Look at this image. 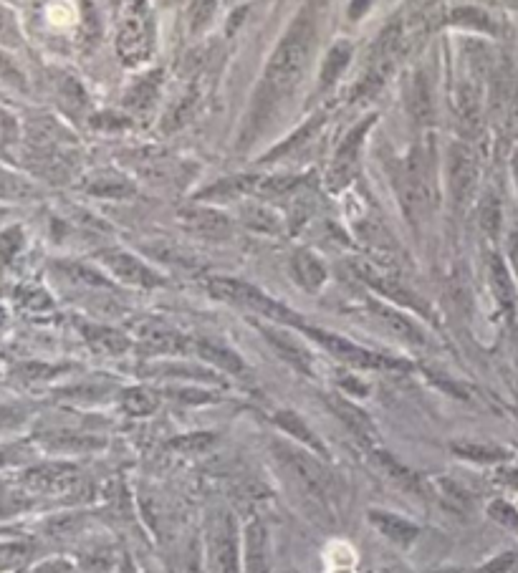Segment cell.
Returning <instances> with one entry per match:
<instances>
[{
	"label": "cell",
	"instance_id": "9",
	"mask_svg": "<svg viewBox=\"0 0 518 573\" xmlns=\"http://www.w3.org/2000/svg\"><path fill=\"white\" fill-rule=\"evenodd\" d=\"M478 177H481V167H478L476 152L460 142L453 144L448 149V190L455 207L470 205L478 192Z\"/></svg>",
	"mask_w": 518,
	"mask_h": 573
},
{
	"label": "cell",
	"instance_id": "19",
	"mask_svg": "<svg viewBox=\"0 0 518 573\" xmlns=\"http://www.w3.org/2000/svg\"><path fill=\"white\" fill-rule=\"evenodd\" d=\"M329 407L334 409V414L347 425V430L352 432L359 442L374 445V440H377V427H374V422L369 420V414L364 412V409H359L357 404H352L344 397H329Z\"/></svg>",
	"mask_w": 518,
	"mask_h": 573
},
{
	"label": "cell",
	"instance_id": "51",
	"mask_svg": "<svg viewBox=\"0 0 518 573\" xmlns=\"http://www.w3.org/2000/svg\"><path fill=\"white\" fill-rule=\"evenodd\" d=\"M31 573H74V563L66 561V558H49V561L33 566Z\"/></svg>",
	"mask_w": 518,
	"mask_h": 573
},
{
	"label": "cell",
	"instance_id": "1",
	"mask_svg": "<svg viewBox=\"0 0 518 573\" xmlns=\"http://www.w3.org/2000/svg\"><path fill=\"white\" fill-rule=\"evenodd\" d=\"M316 43V11L314 6H306L284 38L278 41L276 51L271 54V61L266 66V91L273 99H284L299 86L306 66H309L311 54H314Z\"/></svg>",
	"mask_w": 518,
	"mask_h": 573
},
{
	"label": "cell",
	"instance_id": "30",
	"mask_svg": "<svg viewBox=\"0 0 518 573\" xmlns=\"http://www.w3.org/2000/svg\"><path fill=\"white\" fill-rule=\"evenodd\" d=\"M450 450L458 457L478 465H496V462L508 460V450L503 447L491 445V442H473V440H455L450 442Z\"/></svg>",
	"mask_w": 518,
	"mask_h": 573
},
{
	"label": "cell",
	"instance_id": "28",
	"mask_svg": "<svg viewBox=\"0 0 518 573\" xmlns=\"http://www.w3.org/2000/svg\"><path fill=\"white\" fill-rule=\"evenodd\" d=\"M273 425H276L281 432H286V435L294 437V440L301 442V445H304V447H309V450L314 452V455L326 457L324 442H321L319 437H316V432L311 430V427L306 425V422L301 420V417L296 412H291V409H281V412L273 414Z\"/></svg>",
	"mask_w": 518,
	"mask_h": 573
},
{
	"label": "cell",
	"instance_id": "12",
	"mask_svg": "<svg viewBox=\"0 0 518 573\" xmlns=\"http://www.w3.org/2000/svg\"><path fill=\"white\" fill-rule=\"evenodd\" d=\"M152 54L150 21L139 13H132L122 21L117 33V56L124 66H139Z\"/></svg>",
	"mask_w": 518,
	"mask_h": 573
},
{
	"label": "cell",
	"instance_id": "39",
	"mask_svg": "<svg viewBox=\"0 0 518 573\" xmlns=\"http://www.w3.org/2000/svg\"><path fill=\"white\" fill-rule=\"evenodd\" d=\"M56 91H59L64 107L71 109V112H81V109L86 107V94L74 76L61 74L59 79H56Z\"/></svg>",
	"mask_w": 518,
	"mask_h": 573
},
{
	"label": "cell",
	"instance_id": "8",
	"mask_svg": "<svg viewBox=\"0 0 518 573\" xmlns=\"http://www.w3.org/2000/svg\"><path fill=\"white\" fill-rule=\"evenodd\" d=\"M352 268L359 276V281L367 283L374 293H380L382 298L397 303V306L410 308V311H417V314L433 319V311H430L428 303L422 301L415 291H410V288H407L397 276H392V273L387 271H380V268L367 263V260H354Z\"/></svg>",
	"mask_w": 518,
	"mask_h": 573
},
{
	"label": "cell",
	"instance_id": "11",
	"mask_svg": "<svg viewBox=\"0 0 518 573\" xmlns=\"http://www.w3.org/2000/svg\"><path fill=\"white\" fill-rule=\"evenodd\" d=\"M99 260H102V266L107 268L117 281L127 283V286L157 288L165 283V278H162L160 273L152 271L145 260H139L137 255L127 253V250H102Z\"/></svg>",
	"mask_w": 518,
	"mask_h": 573
},
{
	"label": "cell",
	"instance_id": "7",
	"mask_svg": "<svg viewBox=\"0 0 518 573\" xmlns=\"http://www.w3.org/2000/svg\"><path fill=\"white\" fill-rule=\"evenodd\" d=\"M208 568L210 573H241V548L233 515L220 510L208 526Z\"/></svg>",
	"mask_w": 518,
	"mask_h": 573
},
{
	"label": "cell",
	"instance_id": "60",
	"mask_svg": "<svg viewBox=\"0 0 518 573\" xmlns=\"http://www.w3.org/2000/svg\"><path fill=\"white\" fill-rule=\"evenodd\" d=\"M516 412H518V394H516Z\"/></svg>",
	"mask_w": 518,
	"mask_h": 573
},
{
	"label": "cell",
	"instance_id": "24",
	"mask_svg": "<svg viewBox=\"0 0 518 573\" xmlns=\"http://www.w3.org/2000/svg\"><path fill=\"white\" fill-rule=\"evenodd\" d=\"M81 336H84L86 344L97 351V354H107V356H119L132 346L127 334L99 324H81Z\"/></svg>",
	"mask_w": 518,
	"mask_h": 573
},
{
	"label": "cell",
	"instance_id": "46",
	"mask_svg": "<svg viewBox=\"0 0 518 573\" xmlns=\"http://www.w3.org/2000/svg\"><path fill=\"white\" fill-rule=\"evenodd\" d=\"M213 442H215V437L210 435V432H195V435L177 437V440L170 442V447H172V450L190 452V455H195V452L208 450V447L213 445Z\"/></svg>",
	"mask_w": 518,
	"mask_h": 573
},
{
	"label": "cell",
	"instance_id": "48",
	"mask_svg": "<svg viewBox=\"0 0 518 573\" xmlns=\"http://www.w3.org/2000/svg\"><path fill=\"white\" fill-rule=\"evenodd\" d=\"M28 450L23 445H16V442H0V473L8 470V467H18L26 465L28 462Z\"/></svg>",
	"mask_w": 518,
	"mask_h": 573
},
{
	"label": "cell",
	"instance_id": "34",
	"mask_svg": "<svg viewBox=\"0 0 518 573\" xmlns=\"http://www.w3.org/2000/svg\"><path fill=\"white\" fill-rule=\"evenodd\" d=\"M38 195V187L28 177L0 165V197L3 200H31Z\"/></svg>",
	"mask_w": 518,
	"mask_h": 573
},
{
	"label": "cell",
	"instance_id": "10",
	"mask_svg": "<svg viewBox=\"0 0 518 573\" xmlns=\"http://www.w3.org/2000/svg\"><path fill=\"white\" fill-rule=\"evenodd\" d=\"M372 124L374 117H369L364 124H357V127L344 137V142L339 144L332 165H329V172H326V185H329V190H344V187L357 177L364 137H367V132L372 129Z\"/></svg>",
	"mask_w": 518,
	"mask_h": 573
},
{
	"label": "cell",
	"instance_id": "42",
	"mask_svg": "<svg viewBox=\"0 0 518 573\" xmlns=\"http://www.w3.org/2000/svg\"><path fill=\"white\" fill-rule=\"evenodd\" d=\"M28 553H31V548H28L26 543L0 541V573L13 571V568L23 566V563H26V558H28Z\"/></svg>",
	"mask_w": 518,
	"mask_h": 573
},
{
	"label": "cell",
	"instance_id": "40",
	"mask_svg": "<svg viewBox=\"0 0 518 573\" xmlns=\"http://www.w3.org/2000/svg\"><path fill=\"white\" fill-rule=\"evenodd\" d=\"M198 99L200 94L195 89L187 91L185 96H182V101L177 104L175 109H172L170 114H167V122H165V132H172V129L182 127L185 122H190V117L195 114V109H198Z\"/></svg>",
	"mask_w": 518,
	"mask_h": 573
},
{
	"label": "cell",
	"instance_id": "41",
	"mask_svg": "<svg viewBox=\"0 0 518 573\" xmlns=\"http://www.w3.org/2000/svg\"><path fill=\"white\" fill-rule=\"evenodd\" d=\"M0 46L3 48H18L23 46V33L18 26L16 16L0 3Z\"/></svg>",
	"mask_w": 518,
	"mask_h": 573
},
{
	"label": "cell",
	"instance_id": "37",
	"mask_svg": "<svg viewBox=\"0 0 518 573\" xmlns=\"http://www.w3.org/2000/svg\"><path fill=\"white\" fill-rule=\"evenodd\" d=\"M215 11H218V0H190L187 6V26H190V33L198 36L205 28L213 23Z\"/></svg>",
	"mask_w": 518,
	"mask_h": 573
},
{
	"label": "cell",
	"instance_id": "25",
	"mask_svg": "<svg viewBox=\"0 0 518 573\" xmlns=\"http://www.w3.org/2000/svg\"><path fill=\"white\" fill-rule=\"evenodd\" d=\"M162 86V71H150L139 81H134L124 94V107L132 109L137 114H147L155 109V101L160 96Z\"/></svg>",
	"mask_w": 518,
	"mask_h": 573
},
{
	"label": "cell",
	"instance_id": "27",
	"mask_svg": "<svg viewBox=\"0 0 518 573\" xmlns=\"http://www.w3.org/2000/svg\"><path fill=\"white\" fill-rule=\"evenodd\" d=\"M291 273L304 291L316 293L326 283V266L311 250H296L291 258Z\"/></svg>",
	"mask_w": 518,
	"mask_h": 573
},
{
	"label": "cell",
	"instance_id": "17",
	"mask_svg": "<svg viewBox=\"0 0 518 573\" xmlns=\"http://www.w3.org/2000/svg\"><path fill=\"white\" fill-rule=\"evenodd\" d=\"M258 329L266 336L268 344L276 349V354L284 361H289L291 367L301 369L304 374L314 372V356L309 354V349L294 334H289L286 329H278V326H258Z\"/></svg>",
	"mask_w": 518,
	"mask_h": 573
},
{
	"label": "cell",
	"instance_id": "18",
	"mask_svg": "<svg viewBox=\"0 0 518 573\" xmlns=\"http://www.w3.org/2000/svg\"><path fill=\"white\" fill-rule=\"evenodd\" d=\"M372 462H374V467L382 473V478L390 480V483L397 485L400 490H405V493H412V495H425V480H422V475H417L415 470H410V467L402 465L400 460H395L390 452L374 450Z\"/></svg>",
	"mask_w": 518,
	"mask_h": 573
},
{
	"label": "cell",
	"instance_id": "22",
	"mask_svg": "<svg viewBox=\"0 0 518 573\" xmlns=\"http://www.w3.org/2000/svg\"><path fill=\"white\" fill-rule=\"evenodd\" d=\"M246 573H271L268 531L261 520H251L246 526Z\"/></svg>",
	"mask_w": 518,
	"mask_h": 573
},
{
	"label": "cell",
	"instance_id": "26",
	"mask_svg": "<svg viewBox=\"0 0 518 573\" xmlns=\"http://www.w3.org/2000/svg\"><path fill=\"white\" fill-rule=\"evenodd\" d=\"M488 283H491V291L496 296L498 306L503 308V314L511 319L513 311H516V288H513L511 273H508L501 255H491L488 258Z\"/></svg>",
	"mask_w": 518,
	"mask_h": 573
},
{
	"label": "cell",
	"instance_id": "54",
	"mask_svg": "<svg viewBox=\"0 0 518 573\" xmlns=\"http://www.w3.org/2000/svg\"><path fill=\"white\" fill-rule=\"evenodd\" d=\"M498 483H503L506 488L518 490V470L516 467H511V470H501V473H498Z\"/></svg>",
	"mask_w": 518,
	"mask_h": 573
},
{
	"label": "cell",
	"instance_id": "53",
	"mask_svg": "<svg viewBox=\"0 0 518 573\" xmlns=\"http://www.w3.org/2000/svg\"><path fill=\"white\" fill-rule=\"evenodd\" d=\"M506 253H508V263H511L513 273H516L518 278V230H511V233H508Z\"/></svg>",
	"mask_w": 518,
	"mask_h": 573
},
{
	"label": "cell",
	"instance_id": "6",
	"mask_svg": "<svg viewBox=\"0 0 518 573\" xmlns=\"http://www.w3.org/2000/svg\"><path fill=\"white\" fill-rule=\"evenodd\" d=\"M301 331L304 334H309L311 339L316 341V344L324 346L329 354L334 356V359H339L342 364H347V367H354V369H392V372H405V369H410V364H407L405 359H392V356H385V354H377V351H369L364 349V346L354 344V341L344 339V336L339 334H332V331H324V329H314V326H301Z\"/></svg>",
	"mask_w": 518,
	"mask_h": 573
},
{
	"label": "cell",
	"instance_id": "21",
	"mask_svg": "<svg viewBox=\"0 0 518 573\" xmlns=\"http://www.w3.org/2000/svg\"><path fill=\"white\" fill-rule=\"evenodd\" d=\"M369 308H372V314L380 319V324H385L387 331L395 334L397 339L407 341V344L412 346L425 344V334H422V329L410 319V316H405L402 311H397V308L392 306H385V303L380 301H372V306Z\"/></svg>",
	"mask_w": 518,
	"mask_h": 573
},
{
	"label": "cell",
	"instance_id": "50",
	"mask_svg": "<svg viewBox=\"0 0 518 573\" xmlns=\"http://www.w3.org/2000/svg\"><path fill=\"white\" fill-rule=\"evenodd\" d=\"M129 119L122 117V114L117 112H104V114H97V117L91 119V127L94 129H112V132H119V129H127L129 127Z\"/></svg>",
	"mask_w": 518,
	"mask_h": 573
},
{
	"label": "cell",
	"instance_id": "56",
	"mask_svg": "<svg viewBox=\"0 0 518 573\" xmlns=\"http://www.w3.org/2000/svg\"><path fill=\"white\" fill-rule=\"evenodd\" d=\"M511 175H513V182H516V190H518V149L513 152V157H511Z\"/></svg>",
	"mask_w": 518,
	"mask_h": 573
},
{
	"label": "cell",
	"instance_id": "5",
	"mask_svg": "<svg viewBox=\"0 0 518 573\" xmlns=\"http://www.w3.org/2000/svg\"><path fill=\"white\" fill-rule=\"evenodd\" d=\"M18 483L33 495V498H69L81 490V470L74 462H38V465H28L21 475Z\"/></svg>",
	"mask_w": 518,
	"mask_h": 573
},
{
	"label": "cell",
	"instance_id": "52",
	"mask_svg": "<svg viewBox=\"0 0 518 573\" xmlns=\"http://www.w3.org/2000/svg\"><path fill=\"white\" fill-rule=\"evenodd\" d=\"M180 573H203V568H200V553L195 543H190V548H187L185 561H182V566H180Z\"/></svg>",
	"mask_w": 518,
	"mask_h": 573
},
{
	"label": "cell",
	"instance_id": "57",
	"mask_svg": "<svg viewBox=\"0 0 518 573\" xmlns=\"http://www.w3.org/2000/svg\"><path fill=\"white\" fill-rule=\"evenodd\" d=\"M122 573H137V571H134V563H132V558H129V556H124Z\"/></svg>",
	"mask_w": 518,
	"mask_h": 573
},
{
	"label": "cell",
	"instance_id": "4",
	"mask_svg": "<svg viewBox=\"0 0 518 573\" xmlns=\"http://www.w3.org/2000/svg\"><path fill=\"white\" fill-rule=\"evenodd\" d=\"M208 291L210 296H215L218 301L246 308V311H253V314L263 316V319L276 321L278 326H296V329L304 326V319H301L296 311H291L289 306H284L281 301L263 293L261 288L251 286V283L246 281H238V278H210Z\"/></svg>",
	"mask_w": 518,
	"mask_h": 573
},
{
	"label": "cell",
	"instance_id": "38",
	"mask_svg": "<svg viewBox=\"0 0 518 573\" xmlns=\"http://www.w3.org/2000/svg\"><path fill=\"white\" fill-rule=\"evenodd\" d=\"M28 425V409L21 404L0 402V437L16 435Z\"/></svg>",
	"mask_w": 518,
	"mask_h": 573
},
{
	"label": "cell",
	"instance_id": "13",
	"mask_svg": "<svg viewBox=\"0 0 518 573\" xmlns=\"http://www.w3.org/2000/svg\"><path fill=\"white\" fill-rule=\"evenodd\" d=\"M137 344L139 349L155 356H175L190 354L193 351V339L180 331L170 329L160 321H142L137 324Z\"/></svg>",
	"mask_w": 518,
	"mask_h": 573
},
{
	"label": "cell",
	"instance_id": "43",
	"mask_svg": "<svg viewBox=\"0 0 518 573\" xmlns=\"http://www.w3.org/2000/svg\"><path fill=\"white\" fill-rule=\"evenodd\" d=\"M0 84L11 86L16 91H28L26 74L16 66V61L6 54V48L0 46Z\"/></svg>",
	"mask_w": 518,
	"mask_h": 573
},
{
	"label": "cell",
	"instance_id": "44",
	"mask_svg": "<svg viewBox=\"0 0 518 573\" xmlns=\"http://www.w3.org/2000/svg\"><path fill=\"white\" fill-rule=\"evenodd\" d=\"M21 122L6 107H0V149H11L21 142Z\"/></svg>",
	"mask_w": 518,
	"mask_h": 573
},
{
	"label": "cell",
	"instance_id": "31",
	"mask_svg": "<svg viewBox=\"0 0 518 573\" xmlns=\"http://www.w3.org/2000/svg\"><path fill=\"white\" fill-rule=\"evenodd\" d=\"M241 215L243 223H246L251 230H256V233L278 235L281 233V228H284V220L278 218L271 207L261 205V202H248V205H243Z\"/></svg>",
	"mask_w": 518,
	"mask_h": 573
},
{
	"label": "cell",
	"instance_id": "45",
	"mask_svg": "<svg viewBox=\"0 0 518 573\" xmlns=\"http://www.w3.org/2000/svg\"><path fill=\"white\" fill-rule=\"evenodd\" d=\"M59 271H64L66 276H69L71 281H76V283H89V286L109 288L107 278L99 276V273H97V271H91V268L81 266V263H61Z\"/></svg>",
	"mask_w": 518,
	"mask_h": 573
},
{
	"label": "cell",
	"instance_id": "15",
	"mask_svg": "<svg viewBox=\"0 0 518 573\" xmlns=\"http://www.w3.org/2000/svg\"><path fill=\"white\" fill-rule=\"evenodd\" d=\"M36 445L46 452H59V455H84V452L102 450L107 442L97 435H86V432H74V430H38L33 435Z\"/></svg>",
	"mask_w": 518,
	"mask_h": 573
},
{
	"label": "cell",
	"instance_id": "20",
	"mask_svg": "<svg viewBox=\"0 0 518 573\" xmlns=\"http://www.w3.org/2000/svg\"><path fill=\"white\" fill-rule=\"evenodd\" d=\"M369 523H372L387 541L397 543V546H410L420 536V528L412 520L402 518V515L390 513V510H369Z\"/></svg>",
	"mask_w": 518,
	"mask_h": 573
},
{
	"label": "cell",
	"instance_id": "3",
	"mask_svg": "<svg viewBox=\"0 0 518 573\" xmlns=\"http://www.w3.org/2000/svg\"><path fill=\"white\" fill-rule=\"evenodd\" d=\"M395 182L402 210L410 225L417 228L422 220H428L430 210L435 207V180L428 152H422V147H412L397 167Z\"/></svg>",
	"mask_w": 518,
	"mask_h": 573
},
{
	"label": "cell",
	"instance_id": "14",
	"mask_svg": "<svg viewBox=\"0 0 518 573\" xmlns=\"http://www.w3.org/2000/svg\"><path fill=\"white\" fill-rule=\"evenodd\" d=\"M28 149H64L74 144V134L54 114H31L26 122Z\"/></svg>",
	"mask_w": 518,
	"mask_h": 573
},
{
	"label": "cell",
	"instance_id": "36",
	"mask_svg": "<svg viewBox=\"0 0 518 573\" xmlns=\"http://www.w3.org/2000/svg\"><path fill=\"white\" fill-rule=\"evenodd\" d=\"M478 218H481L483 233H486L488 238H498V233H501V223H503V207L496 192L488 190L486 195H483L481 213H478Z\"/></svg>",
	"mask_w": 518,
	"mask_h": 573
},
{
	"label": "cell",
	"instance_id": "2",
	"mask_svg": "<svg viewBox=\"0 0 518 573\" xmlns=\"http://www.w3.org/2000/svg\"><path fill=\"white\" fill-rule=\"evenodd\" d=\"M273 457L289 478L291 488L304 495L306 505L324 515L326 520L334 518V478L316 457H311L304 447L289 445V442H273Z\"/></svg>",
	"mask_w": 518,
	"mask_h": 573
},
{
	"label": "cell",
	"instance_id": "58",
	"mask_svg": "<svg viewBox=\"0 0 518 573\" xmlns=\"http://www.w3.org/2000/svg\"><path fill=\"white\" fill-rule=\"evenodd\" d=\"M380 573H410L407 568H402V566H390V568H382Z\"/></svg>",
	"mask_w": 518,
	"mask_h": 573
},
{
	"label": "cell",
	"instance_id": "59",
	"mask_svg": "<svg viewBox=\"0 0 518 573\" xmlns=\"http://www.w3.org/2000/svg\"><path fill=\"white\" fill-rule=\"evenodd\" d=\"M438 573H470V571H458V568H448V571H438Z\"/></svg>",
	"mask_w": 518,
	"mask_h": 573
},
{
	"label": "cell",
	"instance_id": "29",
	"mask_svg": "<svg viewBox=\"0 0 518 573\" xmlns=\"http://www.w3.org/2000/svg\"><path fill=\"white\" fill-rule=\"evenodd\" d=\"M84 190L89 192V195L109 197V200H122V197L134 195L132 180H127V177L114 170H102L97 172V175H91L89 180H86Z\"/></svg>",
	"mask_w": 518,
	"mask_h": 573
},
{
	"label": "cell",
	"instance_id": "32",
	"mask_svg": "<svg viewBox=\"0 0 518 573\" xmlns=\"http://www.w3.org/2000/svg\"><path fill=\"white\" fill-rule=\"evenodd\" d=\"M160 407V394L150 387H129L122 394V409L132 417H150Z\"/></svg>",
	"mask_w": 518,
	"mask_h": 573
},
{
	"label": "cell",
	"instance_id": "47",
	"mask_svg": "<svg viewBox=\"0 0 518 573\" xmlns=\"http://www.w3.org/2000/svg\"><path fill=\"white\" fill-rule=\"evenodd\" d=\"M488 515L496 520L498 526L518 531V510L513 508L511 503H506V500H493V503L488 505Z\"/></svg>",
	"mask_w": 518,
	"mask_h": 573
},
{
	"label": "cell",
	"instance_id": "23",
	"mask_svg": "<svg viewBox=\"0 0 518 573\" xmlns=\"http://www.w3.org/2000/svg\"><path fill=\"white\" fill-rule=\"evenodd\" d=\"M190 354L200 356L203 361H210L213 367L223 369L228 374H246V364L233 349L213 339H193V351Z\"/></svg>",
	"mask_w": 518,
	"mask_h": 573
},
{
	"label": "cell",
	"instance_id": "55",
	"mask_svg": "<svg viewBox=\"0 0 518 573\" xmlns=\"http://www.w3.org/2000/svg\"><path fill=\"white\" fill-rule=\"evenodd\" d=\"M508 117H511V124L518 129V89L516 94H513L511 104H508Z\"/></svg>",
	"mask_w": 518,
	"mask_h": 573
},
{
	"label": "cell",
	"instance_id": "35",
	"mask_svg": "<svg viewBox=\"0 0 518 573\" xmlns=\"http://www.w3.org/2000/svg\"><path fill=\"white\" fill-rule=\"evenodd\" d=\"M407 96H410V99H407V107H410V114L415 117V122L428 124L430 119H433V99H430L428 81L417 76V79L412 81Z\"/></svg>",
	"mask_w": 518,
	"mask_h": 573
},
{
	"label": "cell",
	"instance_id": "16",
	"mask_svg": "<svg viewBox=\"0 0 518 573\" xmlns=\"http://www.w3.org/2000/svg\"><path fill=\"white\" fill-rule=\"evenodd\" d=\"M180 223L190 233L210 240H225L233 233V223L225 213H218L213 207H185L180 210Z\"/></svg>",
	"mask_w": 518,
	"mask_h": 573
},
{
	"label": "cell",
	"instance_id": "49",
	"mask_svg": "<svg viewBox=\"0 0 518 573\" xmlns=\"http://www.w3.org/2000/svg\"><path fill=\"white\" fill-rule=\"evenodd\" d=\"M23 245V235L18 228H11L6 230V233L0 235V260L3 263H11L13 258H16V253L21 250Z\"/></svg>",
	"mask_w": 518,
	"mask_h": 573
},
{
	"label": "cell",
	"instance_id": "33",
	"mask_svg": "<svg viewBox=\"0 0 518 573\" xmlns=\"http://www.w3.org/2000/svg\"><path fill=\"white\" fill-rule=\"evenodd\" d=\"M352 51L354 48L349 43H337V46L329 48V54H326L324 64H321V89H329V86L337 84L342 71L352 61Z\"/></svg>",
	"mask_w": 518,
	"mask_h": 573
}]
</instances>
